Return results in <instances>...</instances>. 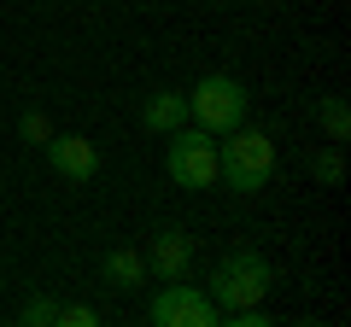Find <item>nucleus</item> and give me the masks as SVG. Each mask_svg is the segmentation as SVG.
I'll return each instance as SVG.
<instances>
[{
    "label": "nucleus",
    "mask_w": 351,
    "mask_h": 327,
    "mask_svg": "<svg viewBox=\"0 0 351 327\" xmlns=\"http://www.w3.org/2000/svg\"><path fill=\"white\" fill-rule=\"evenodd\" d=\"M217 176L228 181L234 193H263L269 176H276V140L258 135V129H228L223 146H217Z\"/></svg>",
    "instance_id": "1"
},
{
    "label": "nucleus",
    "mask_w": 351,
    "mask_h": 327,
    "mask_svg": "<svg viewBox=\"0 0 351 327\" xmlns=\"http://www.w3.org/2000/svg\"><path fill=\"white\" fill-rule=\"evenodd\" d=\"M246 112H252V94L240 88L234 76H223V70L199 76V82H193V94H188V123H199L205 135H217V140H223L228 129L246 123Z\"/></svg>",
    "instance_id": "2"
},
{
    "label": "nucleus",
    "mask_w": 351,
    "mask_h": 327,
    "mask_svg": "<svg viewBox=\"0 0 351 327\" xmlns=\"http://www.w3.org/2000/svg\"><path fill=\"white\" fill-rule=\"evenodd\" d=\"M269 287H276V269H269V257H258V252H228L223 263L211 269V298H217V310H252V304H263L269 298Z\"/></svg>",
    "instance_id": "3"
},
{
    "label": "nucleus",
    "mask_w": 351,
    "mask_h": 327,
    "mask_svg": "<svg viewBox=\"0 0 351 327\" xmlns=\"http://www.w3.org/2000/svg\"><path fill=\"white\" fill-rule=\"evenodd\" d=\"M164 140H170V146H164V176H170L176 187L199 193V187L217 181V135H205L199 123H182Z\"/></svg>",
    "instance_id": "4"
},
{
    "label": "nucleus",
    "mask_w": 351,
    "mask_h": 327,
    "mask_svg": "<svg viewBox=\"0 0 351 327\" xmlns=\"http://www.w3.org/2000/svg\"><path fill=\"white\" fill-rule=\"evenodd\" d=\"M147 322L152 327H217L223 310H217V298L205 287H188V275H182V280H164V287L152 292Z\"/></svg>",
    "instance_id": "5"
},
{
    "label": "nucleus",
    "mask_w": 351,
    "mask_h": 327,
    "mask_svg": "<svg viewBox=\"0 0 351 327\" xmlns=\"http://www.w3.org/2000/svg\"><path fill=\"white\" fill-rule=\"evenodd\" d=\"M41 152H47V164L59 170L64 181H94V176H100V146L82 140V135H53Z\"/></svg>",
    "instance_id": "6"
},
{
    "label": "nucleus",
    "mask_w": 351,
    "mask_h": 327,
    "mask_svg": "<svg viewBox=\"0 0 351 327\" xmlns=\"http://www.w3.org/2000/svg\"><path fill=\"white\" fill-rule=\"evenodd\" d=\"M193 269V239L182 234V228H164L158 239H152V252H147V275L158 280H182Z\"/></svg>",
    "instance_id": "7"
},
{
    "label": "nucleus",
    "mask_w": 351,
    "mask_h": 327,
    "mask_svg": "<svg viewBox=\"0 0 351 327\" xmlns=\"http://www.w3.org/2000/svg\"><path fill=\"white\" fill-rule=\"evenodd\" d=\"M141 123H147L152 135H170V129H182V123H188V94H176V88L147 94V105H141Z\"/></svg>",
    "instance_id": "8"
},
{
    "label": "nucleus",
    "mask_w": 351,
    "mask_h": 327,
    "mask_svg": "<svg viewBox=\"0 0 351 327\" xmlns=\"http://www.w3.org/2000/svg\"><path fill=\"white\" fill-rule=\"evenodd\" d=\"M100 275H106V287H141L147 280V252H106V263H100Z\"/></svg>",
    "instance_id": "9"
},
{
    "label": "nucleus",
    "mask_w": 351,
    "mask_h": 327,
    "mask_svg": "<svg viewBox=\"0 0 351 327\" xmlns=\"http://www.w3.org/2000/svg\"><path fill=\"white\" fill-rule=\"evenodd\" d=\"M311 176L322 181V187H339V181H346V158H339V146L311 152Z\"/></svg>",
    "instance_id": "10"
},
{
    "label": "nucleus",
    "mask_w": 351,
    "mask_h": 327,
    "mask_svg": "<svg viewBox=\"0 0 351 327\" xmlns=\"http://www.w3.org/2000/svg\"><path fill=\"white\" fill-rule=\"evenodd\" d=\"M322 135L334 140V146H346V135H351V112H346V100H322Z\"/></svg>",
    "instance_id": "11"
},
{
    "label": "nucleus",
    "mask_w": 351,
    "mask_h": 327,
    "mask_svg": "<svg viewBox=\"0 0 351 327\" xmlns=\"http://www.w3.org/2000/svg\"><path fill=\"white\" fill-rule=\"evenodd\" d=\"M18 135H24L29 146H47V140H53V123H47V112H24V117H18Z\"/></svg>",
    "instance_id": "12"
},
{
    "label": "nucleus",
    "mask_w": 351,
    "mask_h": 327,
    "mask_svg": "<svg viewBox=\"0 0 351 327\" xmlns=\"http://www.w3.org/2000/svg\"><path fill=\"white\" fill-rule=\"evenodd\" d=\"M53 315H59V304H53V298H41V292H36V298H29L24 310H18V322H24V327H53Z\"/></svg>",
    "instance_id": "13"
},
{
    "label": "nucleus",
    "mask_w": 351,
    "mask_h": 327,
    "mask_svg": "<svg viewBox=\"0 0 351 327\" xmlns=\"http://www.w3.org/2000/svg\"><path fill=\"white\" fill-rule=\"evenodd\" d=\"M100 315L88 310V304H59V315H53V327H94Z\"/></svg>",
    "instance_id": "14"
}]
</instances>
